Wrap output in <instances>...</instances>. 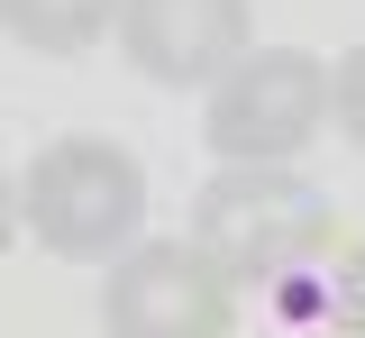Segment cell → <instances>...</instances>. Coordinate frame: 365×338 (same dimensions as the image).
<instances>
[{"label": "cell", "mask_w": 365, "mask_h": 338, "mask_svg": "<svg viewBox=\"0 0 365 338\" xmlns=\"http://www.w3.org/2000/svg\"><path fill=\"white\" fill-rule=\"evenodd\" d=\"M338 210L311 174L292 165H220L192 193V247L220 265L228 284H283L311 256H329Z\"/></svg>", "instance_id": "1"}, {"label": "cell", "mask_w": 365, "mask_h": 338, "mask_svg": "<svg viewBox=\"0 0 365 338\" xmlns=\"http://www.w3.org/2000/svg\"><path fill=\"white\" fill-rule=\"evenodd\" d=\"M146 220V174L128 165V146L110 138H64L46 146L19 183V229H37V247L73 256V265H110L137 247Z\"/></svg>", "instance_id": "2"}, {"label": "cell", "mask_w": 365, "mask_h": 338, "mask_svg": "<svg viewBox=\"0 0 365 338\" xmlns=\"http://www.w3.org/2000/svg\"><path fill=\"white\" fill-rule=\"evenodd\" d=\"M319 119H329V64L302 46H256L210 83L201 138L220 146V165H292V146H311Z\"/></svg>", "instance_id": "3"}, {"label": "cell", "mask_w": 365, "mask_h": 338, "mask_svg": "<svg viewBox=\"0 0 365 338\" xmlns=\"http://www.w3.org/2000/svg\"><path fill=\"white\" fill-rule=\"evenodd\" d=\"M101 320H110V338H228L237 284L192 238H155V247H128L110 265Z\"/></svg>", "instance_id": "4"}, {"label": "cell", "mask_w": 365, "mask_h": 338, "mask_svg": "<svg viewBox=\"0 0 365 338\" xmlns=\"http://www.w3.org/2000/svg\"><path fill=\"white\" fill-rule=\"evenodd\" d=\"M119 46L146 83H220L247 55V0H119Z\"/></svg>", "instance_id": "5"}, {"label": "cell", "mask_w": 365, "mask_h": 338, "mask_svg": "<svg viewBox=\"0 0 365 338\" xmlns=\"http://www.w3.org/2000/svg\"><path fill=\"white\" fill-rule=\"evenodd\" d=\"M110 19H119V0H0V28H9L19 46H37V55H83V46H101Z\"/></svg>", "instance_id": "6"}, {"label": "cell", "mask_w": 365, "mask_h": 338, "mask_svg": "<svg viewBox=\"0 0 365 338\" xmlns=\"http://www.w3.org/2000/svg\"><path fill=\"white\" fill-rule=\"evenodd\" d=\"M329 119L347 128V146H365V37L329 64Z\"/></svg>", "instance_id": "7"}, {"label": "cell", "mask_w": 365, "mask_h": 338, "mask_svg": "<svg viewBox=\"0 0 365 338\" xmlns=\"http://www.w3.org/2000/svg\"><path fill=\"white\" fill-rule=\"evenodd\" d=\"M338 329L365 338V247H347V265H338Z\"/></svg>", "instance_id": "8"}, {"label": "cell", "mask_w": 365, "mask_h": 338, "mask_svg": "<svg viewBox=\"0 0 365 338\" xmlns=\"http://www.w3.org/2000/svg\"><path fill=\"white\" fill-rule=\"evenodd\" d=\"M9 238H19V183L0 174V256H9Z\"/></svg>", "instance_id": "9"}]
</instances>
